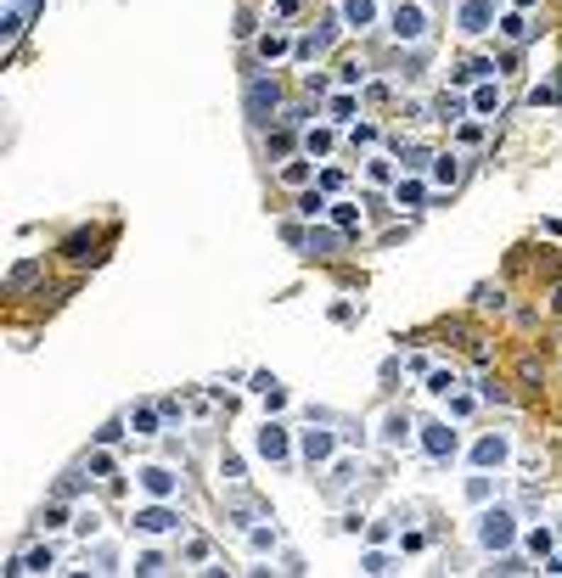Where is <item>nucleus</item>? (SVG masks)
I'll use <instances>...</instances> for the list:
<instances>
[{"label": "nucleus", "instance_id": "nucleus-1", "mask_svg": "<svg viewBox=\"0 0 562 578\" xmlns=\"http://www.w3.org/2000/svg\"><path fill=\"white\" fill-rule=\"evenodd\" d=\"M478 539L489 550H506V545H512V511H489L483 528H478Z\"/></svg>", "mask_w": 562, "mask_h": 578}, {"label": "nucleus", "instance_id": "nucleus-2", "mask_svg": "<svg viewBox=\"0 0 562 578\" xmlns=\"http://www.w3.org/2000/svg\"><path fill=\"white\" fill-rule=\"evenodd\" d=\"M489 23H495V6H489V0H467V6H461V28H467V34H483Z\"/></svg>", "mask_w": 562, "mask_h": 578}, {"label": "nucleus", "instance_id": "nucleus-3", "mask_svg": "<svg viewBox=\"0 0 562 578\" xmlns=\"http://www.w3.org/2000/svg\"><path fill=\"white\" fill-rule=\"evenodd\" d=\"M422 28H427L422 6H400V11H394V34H400V40H422Z\"/></svg>", "mask_w": 562, "mask_h": 578}, {"label": "nucleus", "instance_id": "nucleus-4", "mask_svg": "<svg viewBox=\"0 0 562 578\" xmlns=\"http://www.w3.org/2000/svg\"><path fill=\"white\" fill-rule=\"evenodd\" d=\"M264 113H276V84L259 79V84L247 90V118H264Z\"/></svg>", "mask_w": 562, "mask_h": 578}, {"label": "nucleus", "instance_id": "nucleus-5", "mask_svg": "<svg viewBox=\"0 0 562 578\" xmlns=\"http://www.w3.org/2000/svg\"><path fill=\"white\" fill-rule=\"evenodd\" d=\"M259 455L287 460V433H281V427H264V433H259Z\"/></svg>", "mask_w": 562, "mask_h": 578}, {"label": "nucleus", "instance_id": "nucleus-6", "mask_svg": "<svg viewBox=\"0 0 562 578\" xmlns=\"http://www.w3.org/2000/svg\"><path fill=\"white\" fill-rule=\"evenodd\" d=\"M343 17H349L354 28H366V23L377 17V0H343Z\"/></svg>", "mask_w": 562, "mask_h": 578}, {"label": "nucleus", "instance_id": "nucleus-7", "mask_svg": "<svg viewBox=\"0 0 562 578\" xmlns=\"http://www.w3.org/2000/svg\"><path fill=\"white\" fill-rule=\"evenodd\" d=\"M135 528H141V533H163V528H174V511H141Z\"/></svg>", "mask_w": 562, "mask_h": 578}, {"label": "nucleus", "instance_id": "nucleus-8", "mask_svg": "<svg viewBox=\"0 0 562 578\" xmlns=\"http://www.w3.org/2000/svg\"><path fill=\"white\" fill-rule=\"evenodd\" d=\"M141 483H147V494H174V477H169L163 466H147V472H141Z\"/></svg>", "mask_w": 562, "mask_h": 578}, {"label": "nucleus", "instance_id": "nucleus-9", "mask_svg": "<svg viewBox=\"0 0 562 578\" xmlns=\"http://www.w3.org/2000/svg\"><path fill=\"white\" fill-rule=\"evenodd\" d=\"M473 455H478V466H495V460H506V438H483Z\"/></svg>", "mask_w": 562, "mask_h": 578}, {"label": "nucleus", "instance_id": "nucleus-10", "mask_svg": "<svg viewBox=\"0 0 562 578\" xmlns=\"http://www.w3.org/2000/svg\"><path fill=\"white\" fill-rule=\"evenodd\" d=\"M304 455H310V460H326V455H332V438L310 427V433H304Z\"/></svg>", "mask_w": 562, "mask_h": 578}, {"label": "nucleus", "instance_id": "nucleus-11", "mask_svg": "<svg viewBox=\"0 0 562 578\" xmlns=\"http://www.w3.org/2000/svg\"><path fill=\"white\" fill-rule=\"evenodd\" d=\"M427 449H433V455H450V449H456V433H450V427H427Z\"/></svg>", "mask_w": 562, "mask_h": 578}, {"label": "nucleus", "instance_id": "nucleus-12", "mask_svg": "<svg viewBox=\"0 0 562 578\" xmlns=\"http://www.w3.org/2000/svg\"><path fill=\"white\" fill-rule=\"evenodd\" d=\"M473 107H478V113H495V107H500V90H495V84H483L478 96H473Z\"/></svg>", "mask_w": 562, "mask_h": 578}, {"label": "nucleus", "instance_id": "nucleus-13", "mask_svg": "<svg viewBox=\"0 0 562 578\" xmlns=\"http://www.w3.org/2000/svg\"><path fill=\"white\" fill-rule=\"evenodd\" d=\"M259 51H264V57H287V40H281V34H264Z\"/></svg>", "mask_w": 562, "mask_h": 578}, {"label": "nucleus", "instance_id": "nucleus-14", "mask_svg": "<svg viewBox=\"0 0 562 578\" xmlns=\"http://www.w3.org/2000/svg\"><path fill=\"white\" fill-rule=\"evenodd\" d=\"M500 34H506V40H523L529 28H523V17H500Z\"/></svg>", "mask_w": 562, "mask_h": 578}, {"label": "nucleus", "instance_id": "nucleus-15", "mask_svg": "<svg viewBox=\"0 0 562 578\" xmlns=\"http://www.w3.org/2000/svg\"><path fill=\"white\" fill-rule=\"evenodd\" d=\"M433 180H439V186H450V180H456V157H439V169H433Z\"/></svg>", "mask_w": 562, "mask_h": 578}, {"label": "nucleus", "instance_id": "nucleus-16", "mask_svg": "<svg viewBox=\"0 0 562 578\" xmlns=\"http://www.w3.org/2000/svg\"><path fill=\"white\" fill-rule=\"evenodd\" d=\"M281 180H287V186H304V180H310V169H304V163H287V169H281Z\"/></svg>", "mask_w": 562, "mask_h": 578}, {"label": "nucleus", "instance_id": "nucleus-17", "mask_svg": "<svg viewBox=\"0 0 562 578\" xmlns=\"http://www.w3.org/2000/svg\"><path fill=\"white\" fill-rule=\"evenodd\" d=\"M45 567H51V550H34V556L23 562V573H45Z\"/></svg>", "mask_w": 562, "mask_h": 578}, {"label": "nucleus", "instance_id": "nucleus-18", "mask_svg": "<svg viewBox=\"0 0 562 578\" xmlns=\"http://www.w3.org/2000/svg\"><path fill=\"white\" fill-rule=\"evenodd\" d=\"M310 247H315V253H332V247H337V236H332V230H315V236H310Z\"/></svg>", "mask_w": 562, "mask_h": 578}, {"label": "nucleus", "instance_id": "nucleus-19", "mask_svg": "<svg viewBox=\"0 0 562 578\" xmlns=\"http://www.w3.org/2000/svg\"><path fill=\"white\" fill-rule=\"evenodd\" d=\"M529 550H534V556H546V550H551V533H546V528H540V533H529Z\"/></svg>", "mask_w": 562, "mask_h": 578}, {"label": "nucleus", "instance_id": "nucleus-20", "mask_svg": "<svg viewBox=\"0 0 562 578\" xmlns=\"http://www.w3.org/2000/svg\"><path fill=\"white\" fill-rule=\"evenodd\" d=\"M400 203H410V208L422 203V186H416V180H405V186H400Z\"/></svg>", "mask_w": 562, "mask_h": 578}]
</instances>
